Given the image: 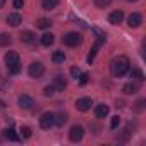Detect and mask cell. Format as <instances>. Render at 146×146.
I'll list each match as a JSON object with an SVG mask.
<instances>
[{"instance_id":"10","label":"cell","mask_w":146,"mask_h":146,"mask_svg":"<svg viewBox=\"0 0 146 146\" xmlns=\"http://www.w3.org/2000/svg\"><path fill=\"white\" fill-rule=\"evenodd\" d=\"M137 91H139V83H136V81H131V83L124 84V88H122L124 95H136Z\"/></svg>"},{"instance_id":"20","label":"cell","mask_w":146,"mask_h":146,"mask_svg":"<svg viewBox=\"0 0 146 146\" xmlns=\"http://www.w3.org/2000/svg\"><path fill=\"white\" fill-rule=\"evenodd\" d=\"M52 60H53V64H64L65 62V53L60 52V50H57V52H53Z\"/></svg>"},{"instance_id":"4","label":"cell","mask_w":146,"mask_h":146,"mask_svg":"<svg viewBox=\"0 0 146 146\" xmlns=\"http://www.w3.org/2000/svg\"><path fill=\"white\" fill-rule=\"evenodd\" d=\"M64 43L67 45V46H78V45H81V41H83V38H81V35L79 33H76V31H70V33H67V35H64Z\"/></svg>"},{"instance_id":"3","label":"cell","mask_w":146,"mask_h":146,"mask_svg":"<svg viewBox=\"0 0 146 146\" xmlns=\"http://www.w3.org/2000/svg\"><path fill=\"white\" fill-rule=\"evenodd\" d=\"M28 74L29 78H35V79H40L43 74H45V65L41 62H33L28 69Z\"/></svg>"},{"instance_id":"21","label":"cell","mask_w":146,"mask_h":146,"mask_svg":"<svg viewBox=\"0 0 146 146\" xmlns=\"http://www.w3.org/2000/svg\"><path fill=\"white\" fill-rule=\"evenodd\" d=\"M12 43V36L9 33H2L0 35V46H9Z\"/></svg>"},{"instance_id":"18","label":"cell","mask_w":146,"mask_h":146,"mask_svg":"<svg viewBox=\"0 0 146 146\" xmlns=\"http://www.w3.org/2000/svg\"><path fill=\"white\" fill-rule=\"evenodd\" d=\"M55 43V36L52 35V33H45L43 36H41V45L43 46H52Z\"/></svg>"},{"instance_id":"17","label":"cell","mask_w":146,"mask_h":146,"mask_svg":"<svg viewBox=\"0 0 146 146\" xmlns=\"http://www.w3.org/2000/svg\"><path fill=\"white\" fill-rule=\"evenodd\" d=\"M4 137H5V139H9V141H19V139H21V137L16 134V131H14L12 127L4 129Z\"/></svg>"},{"instance_id":"25","label":"cell","mask_w":146,"mask_h":146,"mask_svg":"<svg viewBox=\"0 0 146 146\" xmlns=\"http://www.w3.org/2000/svg\"><path fill=\"white\" fill-rule=\"evenodd\" d=\"M129 137H131V131H129V127H125V129L122 131V134H120L117 139H119L120 143H127V141H129Z\"/></svg>"},{"instance_id":"13","label":"cell","mask_w":146,"mask_h":146,"mask_svg":"<svg viewBox=\"0 0 146 146\" xmlns=\"http://www.w3.org/2000/svg\"><path fill=\"white\" fill-rule=\"evenodd\" d=\"M65 86H67V79H65L64 76H57V78L53 79V88H55V91H64Z\"/></svg>"},{"instance_id":"14","label":"cell","mask_w":146,"mask_h":146,"mask_svg":"<svg viewBox=\"0 0 146 146\" xmlns=\"http://www.w3.org/2000/svg\"><path fill=\"white\" fill-rule=\"evenodd\" d=\"M19 38H21V41H23V43H33V41L36 40V35H35L33 31L26 29V31H23V33L19 35Z\"/></svg>"},{"instance_id":"11","label":"cell","mask_w":146,"mask_h":146,"mask_svg":"<svg viewBox=\"0 0 146 146\" xmlns=\"http://www.w3.org/2000/svg\"><path fill=\"white\" fill-rule=\"evenodd\" d=\"M122 19H124V12H122V11H113V12H110V16H108V23L113 24V26L120 24Z\"/></svg>"},{"instance_id":"27","label":"cell","mask_w":146,"mask_h":146,"mask_svg":"<svg viewBox=\"0 0 146 146\" xmlns=\"http://www.w3.org/2000/svg\"><path fill=\"white\" fill-rule=\"evenodd\" d=\"M110 4H112V0H95V5L98 9H107Z\"/></svg>"},{"instance_id":"22","label":"cell","mask_w":146,"mask_h":146,"mask_svg":"<svg viewBox=\"0 0 146 146\" xmlns=\"http://www.w3.org/2000/svg\"><path fill=\"white\" fill-rule=\"evenodd\" d=\"M131 78H134L136 81H143V79H144V74H143V70H141V69L134 67V69L131 70Z\"/></svg>"},{"instance_id":"19","label":"cell","mask_w":146,"mask_h":146,"mask_svg":"<svg viewBox=\"0 0 146 146\" xmlns=\"http://www.w3.org/2000/svg\"><path fill=\"white\" fill-rule=\"evenodd\" d=\"M58 2L60 0H41V7L45 11H52V9H55L58 5Z\"/></svg>"},{"instance_id":"31","label":"cell","mask_w":146,"mask_h":146,"mask_svg":"<svg viewBox=\"0 0 146 146\" xmlns=\"http://www.w3.org/2000/svg\"><path fill=\"white\" fill-rule=\"evenodd\" d=\"M144 103H146L144 100H139V102H136V107H134V110H136V112H141V110L144 108Z\"/></svg>"},{"instance_id":"16","label":"cell","mask_w":146,"mask_h":146,"mask_svg":"<svg viewBox=\"0 0 146 146\" xmlns=\"http://www.w3.org/2000/svg\"><path fill=\"white\" fill-rule=\"evenodd\" d=\"M21 23H23V17H21L19 14H9V16H7V24H11V26L16 28V26H19Z\"/></svg>"},{"instance_id":"2","label":"cell","mask_w":146,"mask_h":146,"mask_svg":"<svg viewBox=\"0 0 146 146\" xmlns=\"http://www.w3.org/2000/svg\"><path fill=\"white\" fill-rule=\"evenodd\" d=\"M5 65L9 69L11 74H19V70H21V60H19V55L16 52H7L5 53Z\"/></svg>"},{"instance_id":"23","label":"cell","mask_w":146,"mask_h":146,"mask_svg":"<svg viewBox=\"0 0 146 146\" xmlns=\"http://www.w3.org/2000/svg\"><path fill=\"white\" fill-rule=\"evenodd\" d=\"M36 26H38V28H41V29H46V28H50V26H52V21H50V19H46V17H40V19L36 21Z\"/></svg>"},{"instance_id":"5","label":"cell","mask_w":146,"mask_h":146,"mask_svg":"<svg viewBox=\"0 0 146 146\" xmlns=\"http://www.w3.org/2000/svg\"><path fill=\"white\" fill-rule=\"evenodd\" d=\"M84 137V127L83 125H72L69 131V139L72 143H79Z\"/></svg>"},{"instance_id":"24","label":"cell","mask_w":146,"mask_h":146,"mask_svg":"<svg viewBox=\"0 0 146 146\" xmlns=\"http://www.w3.org/2000/svg\"><path fill=\"white\" fill-rule=\"evenodd\" d=\"M98 48H100V43L96 41L95 45H93V48H91V52H90V55H88V62L91 64L93 60H95V57H96V52H98Z\"/></svg>"},{"instance_id":"7","label":"cell","mask_w":146,"mask_h":146,"mask_svg":"<svg viewBox=\"0 0 146 146\" xmlns=\"http://www.w3.org/2000/svg\"><path fill=\"white\" fill-rule=\"evenodd\" d=\"M17 102H19V107H21L23 110H29V108H33V105H35V100H33L29 95H21Z\"/></svg>"},{"instance_id":"34","label":"cell","mask_w":146,"mask_h":146,"mask_svg":"<svg viewBox=\"0 0 146 146\" xmlns=\"http://www.w3.org/2000/svg\"><path fill=\"white\" fill-rule=\"evenodd\" d=\"M4 5H5V0H0V9H2Z\"/></svg>"},{"instance_id":"29","label":"cell","mask_w":146,"mask_h":146,"mask_svg":"<svg viewBox=\"0 0 146 146\" xmlns=\"http://www.w3.org/2000/svg\"><path fill=\"white\" fill-rule=\"evenodd\" d=\"M119 124H120V117H119V115L112 117V122H110V129H117V127H119Z\"/></svg>"},{"instance_id":"33","label":"cell","mask_w":146,"mask_h":146,"mask_svg":"<svg viewBox=\"0 0 146 146\" xmlns=\"http://www.w3.org/2000/svg\"><path fill=\"white\" fill-rule=\"evenodd\" d=\"M24 0H14V9H23Z\"/></svg>"},{"instance_id":"30","label":"cell","mask_w":146,"mask_h":146,"mask_svg":"<svg viewBox=\"0 0 146 146\" xmlns=\"http://www.w3.org/2000/svg\"><path fill=\"white\" fill-rule=\"evenodd\" d=\"M79 74H81V70H79L78 67H70V76L74 78V79H78V78H79Z\"/></svg>"},{"instance_id":"6","label":"cell","mask_w":146,"mask_h":146,"mask_svg":"<svg viewBox=\"0 0 146 146\" xmlns=\"http://www.w3.org/2000/svg\"><path fill=\"white\" fill-rule=\"evenodd\" d=\"M53 125H55V113L46 112V113H43V115L40 117V127H41V129H50V127H53Z\"/></svg>"},{"instance_id":"32","label":"cell","mask_w":146,"mask_h":146,"mask_svg":"<svg viewBox=\"0 0 146 146\" xmlns=\"http://www.w3.org/2000/svg\"><path fill=\"white\" fill-rule=\"evenodd\" d=\"M88 78H90L88 74H79V83L81 84H86L88 83Z\"/></svg>"},{"instance_id":"15","label":"cell","mask_w":146,"mask_h":146,"mask_svg":"<svg viewBox=\"0 0 146 146\" xmlns=\"http://www.w3.org/2000/svg\"><path fill=\"white\" fill-rule=\"evenodd\" d=\"M67 120H69V115H67L65 112H58V113H55V125L62 127L64 124H67Z\"/></svg>"},{"instance_id":"35","label":"cell","mask_w":146,"mask_h":146,"mask_svg":"<svg viewBox=\"0 0 146 146\" xmlns=\"http://www.w3.org/2000/svg\"><path fill=\"white\" fill-rule=\"evenodd\" d=\"M127 2H136V0H127Z\"/></svg>"},{"instance_id":"26","label":"cell","mask_w":146,"mask_h":146,"mask_svg":"<svg viewBox=\"0 0 146 146\" xmlns=\"http://www.w3.org/2000/svg\"><path fill=\"white\" fill-rule=\"evenodd\" d=\"M21 136H23L24 139H29V137L33 136V131H31V127H28V125L21 127Z\"/></svg>"},{"instance_id":"8","label":"cell","mask_w":146,"mask_h":146,"mask_svg":"<svg viewBox=\"0 0 146 146\" xmlns=\"http://www.w3.org/2000/svg\"><path fill=\"white\" fill-rule=\"evenodd\" d=\"M141 23H143V16H141L139 12H132V14L127 17V24H129V28H139Z\"/></svg>"},{"instance_id":"9","label":"cell","mask_w":146,"mask_h":146,"mask_svg":"<svg viewBox=\"0 0 146 146\" xmlns=\"http://www.w3.org/2000/svg\"><path fill=\"white\" fill-rule=\"evenodd\" d=\"M91 105H93V102H91V98H79L78 102H76V108L79 110V112H86V110H90L91 108Z\"/></svg>"},{"instance_id":"1","label":"cell","mask_w":146,"mask_h":146,"mask_svg":"<svg viewBox=\"0 0 146 146\" xmlns=\"http://www.w3.org/2000/svg\"><path fill=\"white\" fill-rule=\"evenodd\" d=\"M129 58L125 55H120V57H115L112 60V74L115 78H122L125 76L127 72H129Z\"/></svg>"},{"instance_id":"28","label":"cell","mask_w":146,"mask_h":146,"mask_svg":"<svg viewBox=\"0 0 146 146\" xmlns=\"http://www.w3.org/2000/svg\"><path fill=\"white\" fill-rule=\"evenodd\" d=\"M53 93H55V88H53V84H52V86H46V88L43 90V95H45L46 98H50V96H53Z\"/></svg>"},{"instance_id":"12","label":"cell","mask_w":146,"mask_h":146,"mask_svg":"<svg viewBox=\"0 0 146 146\" xmlns=\"http://www.w3.org/2000/svg\"><path fill=\"white\" fill-rule=\"evenodd\" d=\"M108 112H110V108H108L105 103H100V105H96V108H95L96 119H105V117L108 115Z\"/></svg>"}]
</instances>
